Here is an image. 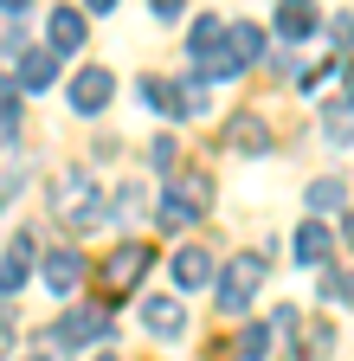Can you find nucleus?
<instances>
[{"mask_svg":"<svg viewBox=\"0 0 354 361\" xmlns=\"http://www.w3.org/2000/svg\"><path fill=\"white\" fill-rule=\"evenodd\" d=\"M103 188H97V174L91 168H65L58 174V188H52V213L65 219V226H97L103 219Z\"/></svg>","mask_w":354,"mask_h":361,"instance_id":"f257e3e1","label":"nucleus"},{"mask_svg":"<svg viewBox=\"0 0 354 361\" xmlns=\"http://www.w3.org/2000/svg\"><path fill=\"white\" fill-rule=\"evenodd\" d=\"M258 284H264V258H258V252H239V258L226 264V278H219V310L239 316V310L258 297Z\"/></svg>","mask_w":354,"mask_h":361,"instance_id":"f03ea898","label":"nucleus"},{"mask_svg":"<svg viewBox=\"0 0 354 361\" xmlns=\"http://www.w3.org/2000/svg\"><path fill=\"white\" fill-rule=\"evenodd\" d=\"M148 264H155V258H148V245H136V239L116 245V252H110V264H103V297H129Z\"/></svg>","mask_w":354,"mask_h":361,"instance_id":"7ed1b4c3","label":"nucleus"},{"mask_svg":"<svg viewBox=\"0 0 354 361\" xmlns=\"http://www.w3.org/2000/svg\"><path fill=\"white\" fill-rule=\"evenodd\" d=\"M110 97H116V78H110L103 65H91V71L71 78V110H77V116H97Z\"/></svg>","mask_w":354,"mask_h":361,"instance_id":"20e7f679","label":"nucleus"},{"mask_svg":"<svg viewBox=\"0 0 354 361\" xmlns=\"http://www.w3.org/2000/svg\"><path fill=\"white\" fill-rule=\"evenodd\" d=\"M213 278H219V264H213L206 245H181V252H174V284H181V290H206Z\"/></svg>","mask_w":354,"mask_h":361,"instance_id":"39448f33","label":"nucleus"},{"mask_svg":"<svg viewBox=\"0 0 354 361\" xmlns=\"http://www.w3.org/2000/svg\"><path fill=\"white\" fill-rule=\"evenodd\" d=\"M84 32H91V20H84L77 7H58V13L46 20V45H52L58 59H71V52H77V45H84Z\"/></svg>","mask_w":354,"mask_h":361,"instance_id":"423d86ee","label":"nucleus"},{"mask_svg":"<svg viewBox=\"0 0 354 361\" xmlns=\"http://www.w3.org/2000/svg\"><path fill=\"white\" fill-rule=\"evenodd\" d=\"M290 245H296V264H309V271H322V264L335 258V239H329V226H322V219H303Z\"/></svg>","mask_w":354,"mask_h":361,"instance_id":"0eeeda50","label":"nucleus"},{"mask_svg":"<svg viewBox=\"0 0 354 361\" xmlns=\"http://www.w3.org/2000/svg\"><path fill=\"white\" fill-rule=\"evenodd\" d=\"M91 336H110V323H103V316H58V323H52V348H84V342H91Z\"/></svg>","mask_w":354,"mask_h":361,"instance_id":"6e6552de","label":"nucleus"},{"mask_svg":"<svg viewBox=\"0 0 354 361\" xmlns=\"http://www.w3.org/2000/svg\"><path fill=\"white\" fill-rule=\"evenodd\" d=\"M52 78H58V52H52V45H32V52L20 59V71H13L20 90H46Z\"/></svg>","mask_w":354,"mask_h":361,"instance_id":"1a4fd4ad","label":"nucleus"},{"mask_svg":"<svg viewBox=\"0 0 354 361\" xmlns=\"http://www.w3.org/2000/svg\"><path fill=\"white\" fill-rule=\"evenodd\" d=\"M316 26H322V13L303 7V0H284V7H277V39H290V45L316 39Z\"/></svg>","mask_w":354,"mask_h":361,"instance_id":"9d476101","label":"nucleus"},{"mask_svg":"<svg viewBox=\"0 0 354 361\" xmlns=\"http://www.w3.org/2000/svg\"><path fill=\"white\" fill-rule=\"evenodd\" d=\"M161 200H174V207H181V213L194 219V207L206 213V200H213V180H206V174H174V180H167V194H161Z\"/></svg>","mask_w":354,"mask_h":361,"instance_id":"9b49d317","label":"nucleus"},{"mask_svg":"<svg viewBox=\"0 0 354 361\" xmlns=\"http://www.w3.org/2000/svg\"><path fill=\"white\" fill-rule=\"evenodd\" d=\"M142 329H155L161 342H174V336L187 329V323H181V303H174V297H148V303H142Z\"/></svg>","mask_w":354,"mask_h":361,"instance_id":"f8f14e48","label":"nucleus"},{"mask_svg":"<svg viewBox=\"0 0 354 361\" xmlns=\"http://www.w3.org/2000/svg\"><path fill=\"white\" fill-rule=\"evenodd\" d=\"M322 135H329L335 149L354 142V97H329V104H322Z\"/></svg>","mask_w":354,"mask_h":361,"instance_id":"ddd939ff","label":"nucleus"},{"mask_svg":"<svg viewBox=\"0 0 354 361\" xmlns=\"http://www.w3.org/2000/svg\"><path fill=\"white\" fill-rule=\"evenodd\" d=\"M26 271H32V233H20V239L7 245V258H0V290H20Z\"/></svg>","mask_w":354,"mask_h":361,"instance_id":"4468645a","label":"nucleus"},{"mask_svg":"<svg viewBox=\"0 0 354 361\" xmlns=\"http://www.w3.org/2000/svg\"><path fill=\"white\" fill-rule=\"evenodd\" d=\"M77 278H84V258L77 252H46V290H77Z\"/></svg>","mask_w":354,"mask_h":361,"instance_id":"2eb2a0df","label":"nucleus"},{"mask_svg":"<svg viewBox=\"0 0 354 361\" xmlns=\"http://www.w3.org/2000/svg\"><path fill=\"white\" fill-rule=\"evenodd\" d=\"M226 45H232V59H239V65H258L264 52H271V39H264L258 26H226Z\"/></svg>","mask_w":354,"mask_h":361,"instance_id":"dca6fc26","label":"nucleus"},{"mask_svg":"<svg viewBox=\"0 0 354 361\" xmlns=\"http://www.w3.org/2000/svg\"><path fill=\"white\" fill-rule=\"evenodd\" d=\"M303 207H309V213H335V207H348V188H341L335 174H322V180H309Z\"/></svg>","mask_w":354,"mask_h":361,"instance_id":"f3484780","label":"nucleus"},{"mask_svg":"<svg viewBox=\"0 0 354 361\" xmlns=\"http://www.w3.org/2000/svg\"><path fill=\"white\" fill-rule=\"evenodd\" d=\"M194 71H200V84H213V78H239L245 65L232 59V45H213V52H200V59H194Z\"/></svg>","mask_w":354,"mask_h":361,"instance_id":"a211bd4d","label":"nucleus"},{"mask_svg":"<svg viewBox=\"0 0 354 361\" xmlns=\"http://www.w3.org/2000/svg\"><path fill=\"white\" fill-rule=\"evenodd\" d=\"M116 219H148V188L142 180H122L116 188Z\"/></svg>","mask_w":354,"mask_h":361,"instance_id":"6ab92c4d","label":"nucleus"},{"mask_svg":"<svg viewBox=\"0 0 354 361\" xmlns=\"http://www.w3.org/2000/svg\"><path fill=\"white\" fill-rule=\"evenodd\" d=\"M232 149H271V129L258 116H232Z\"/></svg>","mask_w":354,"mask_h":361,"instance_id":"aec40b11","label":"nucleus"},{"mask_svg":"<svg viewBox=\"0 0 354 361\" xmlns=\"http://www.w3.org/2000/svg\"><path fill=\"white\" fill-rule=\"evenodd\" d=\"M264 348H271V323H251L239 336V361H264Z\"/></svg>","mask_w":354,"mask_h":361,"instance_id":"412c9836","label":"nucleus"},{"mask_svg":"<svg viewBox=\"0 0 354 361\" xmlns=\"http://www.w3.org/2000/svg\"><path fill=\"white\" fill-rule=\"evenodd\" d=\"M148 168L174 174V135H155V149H148Z\"/></svg>","mask_w":354,"mask_h":361,"instance_id":"4be33fe9","label":"nucleus"},{"mask_svg":"<svg viewBox=\"0 0 354 361\" xmlns=\"http://www.w3.org/2000/svg\"><path fill=\"white\" fill-rule=\"evenodd\" d=\"M322 297L348 303V297H354V278H348V271H329V278H322Z\"/></svg>","mask_w":354,"mask_h":361,"instance_id":"5701e85b","label":"nucleus"},{"mask_svg":"<svg viewBox=\"0 0 354 361\" xmlns=\"http://www.w3.org/2000/svg\"><path fill=\"white\" fill-rule=\"evenodd\" d=\"M329 39L341 45V52H354V20H348V13H335V20H329Z\"/></svg>","mask_w":354,"mask_h":361,"instance_id":"b1692460","label":"nucleus"},{"mask_svg":"<svg viewBox=\"0 0 354 361\" xmlns=\"http://www.w3.org/2000/svg\"><path fill=\"white\" fill-rule=\"evenodd\" d=\"M7 348H13V310L0 303V355H7Z\"/></svg>","mask_w":354,"mask_h":361,"instance_id":"393cba45","label":"nucleus"},{"mask_svg":"<svg viewBox=\"0 0 354 361\" xmlns=\"http://www.w3.org/2000/svg\"><path fill=\"white\" fill-rule=\"evenodd\" d=\"M0 149H13V129H0Z\"/></svg>","mask_w":354,"mask_h":361,"instance_id":"a878e982","label":"nucleus"},{"mask_svg":"<svg viewBox=\"0 0 354 361\" xmlns=\"http://www.w3.org/2000/svg\"><path fill=\"white\" fill-rule=\"evenodd\" d=\"M341 233H348V245H354V213H348V226H341Z\"/></svg>","mask_w":354,"mask_h":361,"instance_id":"bb28decb","label":"nucleus"},{"mask_svg":"<svg viewBox=\"0 0 354 361\" xmlns=\"http://www.w3.org/2000/svg\"><path fill=\"white\" fill-rule=\"evenodd\" d=\"M32 361H46V355H32Z\"/></svg>","mask_w":354,"mask_h":361,"instance_id":"cd10ccee","label":"nucleus"},{"mask_svg":"<svg viewBox=\"0 0 354 361\" xmlns=\"http://www.w3.org/2000/svg\"><path fill=\"white\" fill-rule=\"evenodd\" d=\"M103 361H116V355H103Z\"/></svg>","mask_w":354,"mask_h":361,"instance_id":"c85d7f7f","label":"nucleus"}]
</instances>
